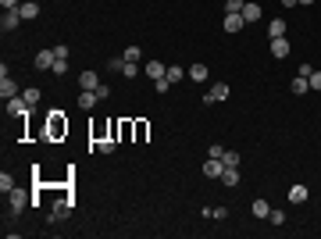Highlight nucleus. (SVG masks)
Returning <instances> with one entry per match:
<instances>
[{
	"label": "nucleus",
	"mask_w": 321,
	"mask_h": 239,
	"mask_svg": "<svg viewBox=\"0 0 321 239\" xmlns=\"http://www.w3.org/2000/svg\"><path fill=\"white\" fill-rule=\"evenodd\" d=\"M268 214H271L268 200H253V218H268Z\"/></svg>",
	"instance_id": "nucleus-23"
},
{
	"label": "nucleus",
	"mask_w": 321,
	"mask_h": 239,
	"mask_svg": "<svg viewBox=\"0 0 321 239\" xmlns=\"http://www.w3.org/2000/svg\"><path fill=\"white\" fill-rule=\"evenodd\" d=\"M50 71H54V75H65V71H68V61H65V57H57Z\"/></svg>",
	"instance_id": "nucleus-29"
},
{
	"label": "nucleus",
	"mask_w": 321,
	"mask_h": 239,
	"mask_svg": "<svg viewBox=\"0 0 321 239\" xmlns=\"http://www.w3.org/2000/svg\"><path fill=\"white\" fill-rule=\"evenodd\" d=\"M164 71H168V68H164L161 61H154V57H150V61H146V75L154 79V82H157V79H164Z\"/></svg>",
	"instance_id": "nucleus-11"
},
{
	"label": "nucleus",
	"mask_w": 321,
	"mask_h": 239,
	"mask_svg": "<svg viewBox=\"0 0 321 239\" xmlns=\"http://www.w3.org/2000/svg\"><path fill=\"white\" fill-rule=\"evenodd\" d=\"M7 200H11V214H22V211H25V204H29V197H25L22 189H11V193H7Z\"/></svg>",
	"instance_id": "nucleus-4"
},
{
	"label": "nucleus",
	"mask_w": 321,
	"mask_h": 239,
	"mask_svg": "<svg viewBox=\"0 0 321 239\" xmlns=\"http://www.w3.org/2000/svg\"><path fill=\"white\" fill-rule=\"evenodd\" d=\"M296 4H303V7H307V4H314V0H296Z\"/></svg>",
	"instance_id": "nucleus-37"
},
{
	"label": "nucleus",
	"mask_w": 321,
	"mask_h": 239,
	"mask_svg": "<svg viewBox=\"0 0 321 239\" xmlns=\"http://www.w3.org/2000/svg\"><path fill=\"white\" fill-rule=\"evenodd\" d=\"M97 146H100V154H114L118 139H114V136H107V139H97Z\"/></svg>",
	"instance_id": "nucleus-24"
},
{
	"label": "nucleus",
	"mask_w": 321,
	"mask_h": 239,
	"mask_svg": "<svg viewBox=\"0 0 321 239\" xmlns=\"http://www.w3.org/2000/svg\"><path fill=\"white\" fill-rule=\"evenodd\" d=\"M307 89H311V79H303V75L293 79V93H296V97H300V93H307Z\"/></svg>",
	"instance_id": "nucleus-26"
},
{
	"label": "nucleus",
	"mask_w": 321,
	"mask_h": 239,
	"mask_svg": "<svg viewBox=\"0 0 321 239\" xmlns=\"http://www.w3.org/2000/svg\"><path fill=\"white\" fill-rule=\"evenodd\" d=\"M97 100H100V97H97V89H82V93H79V107H82V111H89Z\"/></svg>",
	"instance_id": "nucleus-10"
},
{
	"label": "nucleus",
	"mask_w": 321,
	"mask_h": 239,
	"mask_svg": "<svg viewBox=\"0 0 321 239\" xmlns=\"http://www.w3.org/2000/svg\"><path fill=\"white\" fill-rule=\"evenodd\" d=\"M0 189H4V193H11V189H14V178H11L7 171H4V175H0Z\"/></svg>",
	"instance_id": "nucleus-31"
},
{
	"label": "nucleus",
	"mask_w": 321,
	"mask_h": 239,
	"mask_svg": "<svg viewBox=\"0 0 321 239\" xmlns=\"http://www.w3.org/2000/svg\"><path fill=\"white\" fill-rule=\"evenodd\" d=\"M68 214H71V200H61V204L54 207V214H50V218L57 221V218H68Z\"/></svg>",
	"instance_id": "nucleus-21"
},
{
	"label": "nucleus",
	"mask_w": 321,
	"mask_h": 239,
	"mask_svg": "<svg viewBox=\"0 0 321 239\" xmlns=\"http://www.w3.org/2000/svg\"><path fill=\"white\" fill-rule=\"evenodd\" d=\"M271 54L275 57H289V39L282 36V39H271Z\"/></svg>",
	"instance_id": "nucleus-14"
},
{
	"label": "nucleus",
	"mask_w": 321,
	"mask_h": 239,
	"mask_svg": "<svg viewBox=\"0 0 321 239\" xmlns=\"http://www.w3.org/2000/svg\"><path fill=\"white\" fill-rule=\"evenodd\" d=\"M54 61H57L54 47H50V50H36V71H50V68H54Z\"/></svg>",
	"instance_id": "nucleus-2"
},
{
	"label": "nucleus",
	"mask_w": 321,
	"mask_h": 239,
	"mask_svg": "<svg viewBox=\"0 0 321 239\" xmlns=\"http://www.w3.org/2000/svg\"><path fill=\"white\" fill-rule=\"evenodd\" d=\"M4 4V11H14V7H22V0H0Z\"/></svg>",
	"instance_id": "nucleus-35"
},
{
	"label": "nucleus",
	"mask_w": 321,
	"mask_h": 239,
	"mask_svg": "<svg viewBox=\"0 0 321 239\" xmlns=\"http://www.w3.org/2000/svg\"><path fill=\"white\" fill-rule=\"evenodd\" d=\"M18 11H22V18L29 22V18H36V14H39V4H36V0H22Z\"/></svg>",
	"instance_id": "nucleus-12"
},
{
	"label": "nucleus",
	"mask_w": 321,
	"mask_h": 239,
	"mask_svg": "<svg viewBox=\"0 0 321 239\" xmlns=\"http://www.w3.org/2000/svg\"><path fill=\"white\" fill-rule=\"evenodd\" d=\"M221 182L225 186H239V168H225L221 171Z\"/></svg>",
	"instance_id": "nucleus-20"
},
{
	"label": "nucleus",
	"mask_w": 321,
	"mask_h": 239,
	"mask_svg": "<svg viewBox=\"0 0 321 239\" xmlns=\"http://www.w3.org/2000/svg\"><path fill=\"white\" fill-rule=\"evenodd\" d=\"M7 103V114H14V118H25L29 114V103L22 100V97H11V100H4Z\"/></svg>",
	"instance_id": "nucleus-5"
},
{
	"label": "nucleus",
	"mask_w": 321,
	"mask_h": 239,
	"mask_svg": "<svg viewBox=\"0 0 321 239\" xmlns=\"http://www.w3.org/2000/svg\"><path fill=\"white\" fill-rule=\"evenodd\" d=\"M243 4H247V0H225V14H239Z\"/></svg>",
	"instance_id": "nucleus-28"
},
{
	"label": "nucleus",
	"mask_w": 321,
	"mask_h": 239,
	"mask_svg": "<svg viewBox=\"0 0 321 239\" xmlns=\"http://www.w3.org/2000/svg\"><path fill=\"white\" fill-rule=\"evenodd\" d=\"M121 57H125V61H140L143 54H140V47H125V54H121Z\"/></svg>",
	"instance_id": "nucleus-30"
},
{
	"label": "nucleus",
	"mask_w": 321,
	"mask_h": 239,
	"mask_svg": "<svg viewBox=\"0 0 321 239\" xmlns=\"http://www.w3.org/2000/svg\"><path fill=\"white\" fill-rule=\"evenodd\" d=\"M25 18H22V11L14 7V11H4V18H0V29H4V33H11V29H18Z\"/></svg>",
	"instance_id": "nucleus-3"
},
{
	"label": "nucleus",
	"mask_w": 321,
	"mask_h": 239,
	"mask_svg": "<svg viewBox=\"0 0 321 239\" xmlns=\"http://www.w3.org/2000/svg\"><path fill=\"white\" fill-rule=\"evenodd\" d=\"M50 139H57V136H65V132H68V122H65V114H61V111H50Z\"/></svg>",
	"instance_id": "nucleus-1"
},
{
	"label": "nucleus",
	"mask_w": 321,
	"mask_h": 239,
	"mask_svg": "<svg viewBox=\"0 0 321 239\" xmlns=\"http://www.w3.org/2000/svg\"><path fill=\"white\" fill-rule=\"evenodd\" d=\"M239 14H243V18H247V25H250V22H257V18H261V7H257L253 0H247V4H243V11H239Z\"/></svg>",
	"instance_id": "nucleus-9"
},
{
	"label": "nucleus",
	"mask_w": 321,
	"mask_h": 239,
	"mask_svg": "<svg viewBox=\"0 0 321 239\" xmlns=\"http://www.w3.org/2000/svg\"><path fill=\"white\" fill-rule=\"evenodd\" d=\"M268 218H271V225H282V221H285V214H282V211H271Z\"/></svg>",
	"instance_id": "nucleus-34"
},
{
	"label": "nucleus",
	"mask_w": 321,
	"mask_h": 239,
	"mask_svg": "<svg viewBox=\"0 0 321 239\" xmlns=\"http://www.w3.org/2000/svg\"><path fill=\"white\" fill-rule=\"evenodd\" d=\"M225 33H239V29H247V18H243V14H225Z\"/></svg>",
	"instance_id": "nucleus-8"
},
{
	"label": "nucleus",
	"mask_w": 321,
	"mask_h": 239,
	"mask_svg": "<svg viewBox=\"0 0 321 239\" xmlns=\"http://www.w3.org/2000/svg\"><path fill=\"white\" fill-rule=\"evenodd\" d=\"M303 200H307V186H293V189H289V204H303Z\"/></svg>",
	"instance_id": "nucleus-17"
},
{
	"label": "nucleus",
	"mask_w": 321,
	"mask_h": 239,
	"mask_svg": "<svg viewBox=\"0 0 321 239\" xmlns=\"http://www.w3.org/2000/svg\"><path fill=\"white\" fill-rule=\"evenodd\" d=\"M164 79H168V82L175 86V82L182 79V68H178V65H168V71H164Z\"/></svg>",
	"instance_id": "nucleus-27"
},
{
	"label": "nucleus",
	"mask_w": 321,
	"mask_h": 239,
	"mask_svg": "<svg viewBox=\"0 0 321 239\" xmlns=\"http://www.w3.org/2000/svg\"><path fill=\"white\" fill-rule=\"evenodd\" d=\"M0 97L11 100V97H18V86H14L11 79H0Z\"/></svg>",
	"instance_id": "nucleus-16"
},
{
	"label": "nucleus",
	"mask_w": 321,
	"mask_h": 239,
	"mask_svg": "<svg viewBox=\"0 0 321 239\" xmlns=\"http://www.w3.org/2000/svg\"><path fill=\"white\" fill-rule=\"evenodd\" d=\"M311 89H318V93H321V71H311Z\"/></svg>",
	"instance_id": "nucleus-33"
},
{
	"label": "nucleus",
	"mask_w": 321,
	"mask_h": 239,
	"mask_svg": "<svg viewBox=\"0 0 321 239\" xmlns=\"http://www.w3.org/2000/svg\"><path fill=\"white\" fill-rule=\"evenodd\" d=\"M204 100H207V103H221V100H228V86H225V82H218V86H211Z\"/></svg>",
	"instance_id": "nucleus-6"
},
{
	"label": "nucleus",
	"mask_w": 321,
	"mask_h": 239,
	"mask_svg": "<svg viewBox=\"0 0 321 239\" xmlns=\"http://www.w3.org/2000/svg\"><path fill=\"white\" fill-rule=\"evenodd\" d=\"M121 75H125V79H136V75H140V61H125V65H121Z\"/></svg>",
	"instance_id": "nucleus-22"
},
{
	"label": "nucleus",
	"mask_w": 321,
	"mask_h": 239,
	"mask_svg": "<svg viewBox=\"0 0 321 239\" xmlns=\"http://www.w3.org/2000/svg\"><path fill=\"white\" fill-rule=\"evenodd\" d=\"M154 89H157V93H168V89H172V82H168V79H157Z\"/></svg>",
	"instance_id": "nucleus-32"
},
{
	"label": "nucleus",
	"mask_w": 321,
	"mask_h": 239,
	"mask_svg": "<svg viewBox=\"0 0 321 239\" xmlns=\"http://www.w3.org/2000/svg\"><path fill=\"white\" fill-rule=\"evenodd\" d=\"M221 171H225L221 157H207V164H204V175H207V178H221Z\"/></svg>",
	"instance_id": "nucleus-7"
},
{
	"label": "nucleus",
	"mask_w": 321,
	"mask_h": 239,
	"mask_svg": "<svg viewBox=\"0 0 321 239\" xmlns=\"http://www.w3.org/2000/svg\"><path fill=\"white\" fill-rule=\"evenodd\" d=\"M221 164H225V168H239V154L236 150H225L221 154Z\"/></svg>",
	"instance_id": "nucleus-25"
},
{
	"label": "nucleus",
	"mask_w": 321,
	"mask_h": 239,
	"mask_svg": "<svg viewBox=\"0 0 321 239\" xmlns=\"http://www.w3.org/2000/svg\"><path fill=\"white\" fill-rule=\"evenodd\" d=\"M79 86H82V89H97V86H100L97 71H82V75H79Z\"/></svg>",
	"instance_id": "nucleus-15"
},
{
	"label": "nucleus",
	"mask_w": 321,
	"mask_h": 239,
	"mask_svg": "<svg viewBox=\"0 0 321 239\" xmlns=\"http://www.w3.org/2000/svg\"><path fill=\"white\" fill-rule=\"evenodd\" d=\"M189 79L193 82H207V65H189Z\"/></svg>",
	"instance_id": "nucleus-18"
},
{
	"label": "nucleus",
	"mask_w": 321,
	"mask_h": 239,
	"mask_svg": "<svg viewBox=\"0 0 321 239\" xmlns=\"http://www.w3.org/2000/svg\"><path fill=\"white\" fill-rule=\"evenodd\" d=\"M22 100H25V103H29V107H36V103H39V100H43V93H39V89H36V86H33V89H25V93H22Z\"/></svg>",
	"instance_id": "nucleus-19"
},
{
	"label": "nucleus",
	"mask_w": 321,
	"mask_h": 239,
	"mask_svg": "<svg viewBox=\"0 0 321 239\" xmlns=\"http://www.w3.org/2000/svg\"><path fill=\"white\" fill-rule=\"evenodd\" d=\"M285 29H289V25H285L282 18H275V22L268 25V36H271V39H282V36H285Z\"/></svg>",
	"instance_id": "nucleus-13"
},
{
	"label": "nucleus",
	"mask_w": 321,
	"mask_h": 239,
	"mask_svg": "<svg viewBox=\"0 0 321 239\" xmlns=\"http://www.w3.org/2000/svg\"><path fill=\"white\" fill-rule=\"evenodd\" d=\"M279 4H282V7H293V4H296V0H279Z\"/></svg>",
	"instance_id": "nucleus-36"
}]
</instances>
